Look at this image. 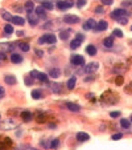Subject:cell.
<instances>
[{
  "mask_svg": "<svg viewBox=\"0 0 132 150\" xmlns=\"http://www.w3.org/2000/svg\"><path fill=\"white\" fill-rule=\"evenodd\" d=\"M57 37L53 33H45L38 38V44H56Z\"/></svg>",
  "mask_w": 132,
  "mask_h": 150,
  "instance_id": "6da1fadb",
  "label": "cell"
},
{
  "mask_svg": "<svg viewBox=\"0 0 132 150\" xmlns=\"http://www.w3.org/2000/svg\"><path fill=\"white\" fill-rule=\"evenodd\" d=\"M73 5H74L73 0H60V1H57V7L60 9H68V8H72Z\"/></svg>",
  "mask_w": 132,
  "mask_h": 150,
  "instance_id": "7a4b0ae2",
  "label": "cell"
},
{
  "mask_svg": "<svg viewBox=\"0 0 132 150\" xmlns=\"http://www.w3.org/2000/svg\"><path fill=\"white\" fill-rule=\"evenodd\" d=\"M129 13L127 11H124V9H121V8H119V9H115V11L111 12V17L112 19H119V17H127Z\"/></svg>",
  "mask_w": 132,
  "mask_h": 150,
  "instance_id": "3957f363",
  "label": "cell"
},
{
  "mask_svg": "<svg viewBox=\"0 0 132 150\" xmlns=\"http://www.w3.org/2000/svg\"><path fill=\"white\" fill-rule=\"evenodd\" d=\"M70 62L73 65H82V64H85V57L81 54H73L70 57Z\"/></svg>",
  "mask_w": 132,
  "mask_h": 150,
  "instance_id": "277c9868",
  "label": "cell"
},
{
  "mask_svg": "<svg viewBox=\"0 0 132 150\" xmlns=\"http://www.w3.org/2000/svg\"><path fill=\"white\" fill-rule=\"evenodd\" d=\"M28 20H29L32 27H36L38 23V15L36 12H28Z\"/></svg>",
  "mask_w": 132,
  "mask_h": 150,
  "instance_id": "5b68a950",
  "label": "cell"
},
{
  "mask_svg": "<svg viewBox=\"0 0 132 150\" xmlns=\"http://www.w3.org/2000/svg\"><path fill=\"white\" fill-rule=\"evenodd\" d=\"M99 68V64L98 62H90V64H87L86 66H85V72L86 73H94V72H97Z\"/></svg>",
  "mask_w": 132,
  "mask_h": 150,
  "instance_id": "8992f818",
  "label": "cell"
},
{
  "mask_svg": "<svg viewBox=\"0 0 132 150\" xmlns=\"http://www.w3.org/2000/svg\"><path fill=\"white\" fill-rule=\"evenodd\" d=\"M64 23L77 24V23H79V17L78 16H74V15H66V16H64Z\"/></svg>",
  "mask_w": 132,
  "mask_h": 150,
  "instance_id": "52a82bcc",
  "label": "cell"
},
{
  "mask_svg": "<svg viewBox=\"0 0 132 150\" xmlns=\"http://www.w3.org/2000/svg\"><path fill=\"white\" fill-rule=\"evenodd\" d=\"M97 21H95L94 19H89L86 21V23L83 24V29H85V31H89V29H93V28H95L97 27Z\"/></svg>",
  "mask_w": 132,
  "mask_h": 150,
  "instance_id": "ba28073f",
  "label": "cell"
},
{
  "mask_svg": "<svg viewBox=\"0 0 132 150\" xmlns=\"http://www.w3.org/2000/svg\"><path fill=\"white\" fill-rule=\"evenodd\" d=\"M76 138L78 139L79 142H85V141H89V139H90V135L87 134V133H85V131H79V133H77Z\"/></svg>",
  "mask_w": 132,
  "mask_h": 150,
  "instance_id": "9c48e42d",
  "label": "cell"
},
{
  "mask_svg": "<svg viewBox=\"0 0 132 150\" xmlns=\"http://www.w3.org/2000/svg\"><path fill=\"white\" fill-rule=\"evenodd\" d=\"M4 81H5V84H8V85H15L16 82H17V80H16V77L13 76V74L4 76Z\"/></svg>",
  "mask_w": 132,
  "mask_h": 150,
  "instance_id": "30bf717a",
  "label": "cell"
},
{
  "mask_svg": "<svg viewBox=\"0 0 132 150\" xmlns=\"http://www.w3.org/2000/svg\"><path fill=\"white\" fill-rule=\"evenodd\" d=\"M107 27H108L107 21H106V20H100V21H98V24H97L95 29H97V31H106V29H107Z\"/></svg>",
  "mask_w": 132,
  "mask_h": 150,
  "instance_id": "8fae6325",
  "label": "cell"
},
{
  "mask_svg": "<svg viewBox=\"0 0 132 150\" xmlns=\"http://www.w3.org/2000/svg\"><path fill=\"white\" fill-rule=\"evenodd\" d=\"M66 106H68L69 110L72 112H79L81 110V106L78 104H74V102H66Z\"/></svg>",
  "mask_w": 132,
  "mask_h": 150,
  "instance_id": "7c38bea8",
  "label": "cell"
},
{
  "mask_svg": "<svg viewBox=\"0 0 132 150\" xmlns=\"http://www.w3.org/2000/svg\"><path fill=\"white\" fill-rule=\"evenodd\" d=\"M11 61H12V62H15V64H19V62L23 61V57H21V54L12 53V54H11Z\"/></svg>",
  "mask_w": 132,
  "mask_h": 150,
  "instance_id": "4fadbf2b",
  "label": "cell"
},
{
  "mask_svg": "<svg viewBox=\"0 0 132 150\" xmlns=\"http://www.w3.org/2000/svg\"><path fill=\"white\" fill-rule=\"evenodd\" d=\"M11 21H12L13 24H16V25H23V24L25 23V21H24V19L21 17V16H13Z\"/></svg>",
  "mask_w": 132,
  "mask_h": 150,
  "instance_id": "5bb4252c",
  "label": "cell"
},
{
  "mask_svg": "<svg viewBox=\"0 0 132 150\" xmlns=\"http://www.w3.org/2000/svg\"><path fill=\"white\" fill-rule=\"evenodd\" d=\"M49 76L53 77V78H57V77L61 76V70L57 69V68H52V69L49 70Z\"/></svg>",
  "mask_w": 132,
  "mask_h": 150,
  "instance_id": "9a60e30c",
  "label": "cell"
},
{
  "mask_svg": "<svg viewBox=\"0 0 132 150\" xmlns=\"http://www.w3.org/2000/svg\"><path fill=\"white\" fill-rule=\"evenodd\" d=\"M103 45H104L106 48H111V46L114 45V37H106L104 40H103Z\"/></svg>",
  "mask_w": 132,
  "mask_h": 150,
  "instance_id": "2e32d148",
  "label": "cell"
},
{
  "mask_svg": "<svg viewBox=\"0 0 132 150\" xmlns=\"http://www.w3.org/2000/svg\"><path fill=\"white\" fill-rule=\"evenodd\" d=\"M36 13L38 15V17H45V16H46L45 8L42 7V5H40V7H37V8H36Z\"/></svg>",
  "mask_w": 132,
  "mask_h": 150,
  "instance_id": "e0dca14e",
  "label": "cell"
},
{
  "mask_svg": "<svg viewBox=\"0 0 132 150\" xmlns=\"http://www.w3.org/2000/svg\"><path fill=\"white\" fill-rule=\"evenodd\" d=\"M70 33H72L70 29H64V31H61V33H60V38L61 40H66V38H69Z\"/></svg>",
  "mask_w": 132,
  "mask_h": 150,
  "instance_id": "ac0fdd59",
  "label": "cell"
},
{
  "mask_svg": "<svg viewBox=\"0 0 132 150\" xmlns=\"http://www.w3.org/2000/svg\"><path fill=\"white\" fill-rule=\"evenodd\" d=\"M86 52L90 54V56H95V54H97V48H95V45H87Z\"/></svg>",
  "mask_w": 132,
  "mask_h": 150,
  "instance_id": "d6986e66",
  "label": "cell"
},
{
  "mask_svg": "<svg viewBox=\"0 0 132 150\" xmlns=\"http://www.w3.org/2000/svg\"><path fill=\"white\" fill-rule=\"evenodd\" d=\"M21 118L24 119V121H26V122H28V121H30V119H32V113L30 112H23L21 113Z\"/></svg>",
  "mask_w": 132,
  "mask_h": 150,
  "instance_id": "ffe728a7",
  "label": "cell"
},
{
  "mask_svg": "<svg viewBox=\"0 0 132 150\" xmlns=\"http://www.w3.org/2000/svg\"><path fill=\"white\" fill-rule=\"evenodd\" d=\"M76 82H77V78L76 77H72V78H69V81H68V88L69 89H73L74 86H76Z\"/></svg>",
  "mask_w": 132,
  "mask_h": 150,
  "instance_id": "44dd1931",
  "label": "cell"
},
{
  "mask_svg": "<svg viewBox=\"0 0 132 150\" xmlns=\"http://www.w3.org/2000/svg\"><path fill=\"white\" fill-rule=\"evenodd\" d=\"M15 45H9V44H0V52H5V50H11Z\"/></svg>",
  "mask_w": 132,
  "mask_h": 150,
  "instance_id": "7402d4cb",
  "label": "cell"
},
{
  "mask_svg": "<svg viewBox=\"0 0 132 150\" xmlns=\"http://www.w3.org/2000/svg\"><path fill=\"white\" fill-rule=\"evenodd\" d=\"M120 125L124 127V129H129V126H131V121H128V119H125V118H121Z\"/></svg>",
  "mask_w": 132,
  "mask_h": 150,
  "instance_id": "603a6c76",
  "label": "cell"
},
{
  "mask_svg": "<svg viewBox=\"0 0 132 150\" xmlns=\"http://www.w3.org/2000/svg\"><path fill=\"white\" fill-rule=\"evenodd\" d=\"M30 94H32V97H33L34 100H38V98H41V97H42L41 92H40V90H37V89L32 90V93H30Z\"/></svg>",
  "mask_w": 132,
  "mask_h": 150,
  "instance_id": "cb8c5ba5",
  "label": "cell"
},
{
  "mask_svg": "<svg viewBox=\"0 0 132 150\" xmlns=\"http://www.w3.org/2000/svg\"><path fill=\"white\" fill-rule=\"evenodd\" d=\"M41 5H42L44 8H45V9H53V7H54L52 1H48V0H45V1H42V3H41Z\"/></svg>",
  "mask_w": 132,
  "mask_h": 150,
  "instance_id": "d4e9b609",
  "label": "cell"
},
{
  "mask_svg": "<svg viewBox=\"0 0 132 150\" xmlns=\"http://www.w3.org/2000/svg\"><path fill=\"white\" fill-rule=\"evenodd\" d=\"M1 16H3L4 20H8V21H11L12 17H13V16H11V13H8V12L4 11V9H1Z\"/></svg>",
  "mask_w": 132,
  "mask_h": 150,
  "instance_id": "484cf974",
  "label": "cell"
},
{
  "mask_svg": "<svg viewBox=\"0 0 132 150\" xmlns=\"http://www.w3.org/2000/svg\"><path fill=\"white\" fill-rule=\"evenodd\" d=\"M25 9L28 12H32L34 9V3L33 1H26L25 3Z\"/></svg>",
  "mask_w": 132,
  "mask_h": 150,
  "instance_id": "4316f807",
  "label": "cell"
},
{
  "mask_svg": "<svg viewBox=\"0 0 132 150\" xmlns=\"http://www.w3.org/2000/svg\"><path fill=\"white\" fill-rule=\"evenodd\" d=\"M81 42H82V41H79V40L74 38V40L72 41V44H70V48H72V49H77V48H79V45H81Z\"/></svg>",
  "mask_w": 132,
  "mask_h": 150,
  "instance_id": "83f0119b",
  "label": "cell"
},
{
  "mask_svg": "<svg viewBox=\"0 0 132 150\" xmlns=\"http://www.w3.org/2000/svg\"><path fill=\"white\" fill-rule=\"evenodd\" d=\"M4 32H5L7 35H11V33H13V27H12L11 24H7V25L4 27Z\"/></svg>",
  "mask_w": 132,
  "mask_h": 150,
  "instance_id": "f1b7e54d",
  "label": "cell"
},
{
  "mask_svg": "<svg viewBox=\"0 0 132 150\" xmlns=\"http://www.w3.org/2000/svg\"><path fill=\"white\" fill-rule=\"evenodd\" d=\"M19 46H20V49L23 50V52H28V50L30 49V46L26 44V42H21V44H19Z\"/></svg>",
  "mask_w": 132,
  "mask_h": 150,
  "instance_id": "f546056e",
  "label": "cell"
},
{
  "mask_svg": "<svg viewBox=\"0 0 132 150\" xmlns=\"http://www.w3.org/2000/svg\"><path fill=\"white\" fill-rule=\"evenodd\" d=\"M86 3H87V0H77L76 5H77L78 8H82L83 5H86Z\"/></svg>",
  "mask_w": 132,
  "mask_h": 150,
  "instance_id": "4dcf8cb0",
  "label": "cell"
},
{
  "mask_svg": "<svg viewBox=\"0 0 132 150\" xmlns=\"http://www.w3.org/2000/svg\"><path fill=\"white\" fill-rule=\"evenodd\" d=\"M38 78L41 81H44V82H48V76L45 73H38Z\"/></svg>",
  "mask_w": 132,
  "mask_h": 150,
  "instance_id": "1f68e13d",
  "label": "cell"
},
{
  "mask_svg": "<svg viewBox=\"0 0 132 150\" xmlns=\"http://www.w3.org/2000/svg\"><path fill=\"white\" fill-rule=\"evenodd\" d=\"M114 36H118V37H123V32L120 29H114Z\"/></svg>",
  "mask_w": 132,
  "mask_h": 150,
  "instance_id": "d6a6232c",
  "label": "cell"
},
{
  "mask_svg": "<svg viewBox=\"0 0 132 150\" xmlns=\"http://www.w3.org/2000/svg\"><path fill=\"white\" fill-rule=\"evenodd\" d=\"M116 20L120 24H127V21H128V20H127V17H119V19H116Z\"/></svg>",
  "mask_w": 132,
  "mask_h": 150,
  "instance_id": "836d02e7",
  "label": "cell"
},
{
  "mask_svg": "<svg viewBox=\"0 0 132 150\" xmlns=\"http://www.w3.org/2000/svg\"><path fill=\"white\" fill-rule=\"evenodd\" d=\"M77 40H79V41H83L85 40V35L83 33H77Z\"/></svg>",
  "mask_w": 132,
  "mask_h": 150,
  "instance_id": "e575fe53",
  "label": "cell"
},
{
  "mask_svg": "<svg viewBox=\"0 0 132 150\" xmlns=\"http://www.w3.org/2000/svg\"><path fill=\"white\" fill-rule=\"evenodd\" d=\"M58 143H60L58 142V139H53L52 143H50V147H57L58 146Z\"/></svg>",
  "mask_w": 132,
  "mask_h": 150,
  "instance_id": "d590c367",
  "label": "cell"
},
{
  "mask_svg": "<svg viewBox=\"0 0 132 150\" xmlns=\"http://www.w3.org/2000/svg\"><path fill=\"white\" fill-rule=\"evenodd\" d=\"M121 137H123V134H121V133H118V134H114L112 135V139H115V141H116V139H120Z\"/></svg>",
  "mask_w": 132,
  "mask_h": 150,
  "instance_id": "8d00e7d4",
  "label": "cell"
},
{
  "mask_svg": "<svg viewBox=\"0 0 132 150\" xmlns=\"http://www.w3.org/2000/svg\"><path fill=\"white\" fill-rule=\"evenodd\" d=\"M123 7L128 8V7H132V1L129 0V1H123Z\"/></svg>",
  "mask_w": 132,
  "mask_h": 150,
  "instance_id": "74e56055",
  "label": "cell"
},
{
  "mask_svg": "<svg viewBox=\"0 0 132 150\" xmlns=\"http://www.w3.org/2000/svg\"><path fill=\"white\" fill-rule=\"evenodd\" d=\"M4 94H5V90H4L3 86H0V98H3Z\"/></svg>",
  "mask_w": 132,
  "mask_h": 150,
  "instance_id": "f35d334b",
  "label": "cell"
},
{
  "mask_svg": "<svg viewBox=\"0 0 132 150\" xmlns=\"http://www.w3.org/2000/svg\"><path fill=\"white\" fill-rule=\"evenodd\" d=\"M102 3L104 4V5H111V4H112V0H102Z\"/></svg>",
  "mask_w": 132,
  "mask_h": 150,
  "instance_id": "ab89813d",
  "label": "cell"
},
{
  "mask_svg": "<svg viewBox=\"0 0 132 150\" xmlns=\"http://www.w3.org/2000/svg\"><path fill=\"white\" fill-rule=\"evenodd\" d=\"M110 115H111V117H119V115H120V112H111Z\"/></svg>",
  "mask_w": 132,
  "mask_h": 150,
  "instance_id": "60d3db41",
  "label": "cell"
},
{
  "mask_svg": "<svg viewBox=\"0 0 132 150\" xmlns=\"http://www.w3.org/2000/svg\"><path fill=\"white\" fill-rule=\"evenodd\" d=\"M95 12L100 15V13H103V8L102 7H97V8H95Z\"/></svg>",
  "mask_w": 132,
  "mask_h": 150,
  "instance_id": "b9f144b4",
  "label": "cell"
},
{
  "mask_svg": "<svg viewBox=\"0 0 132 150\" xmlns=\"http://www.w3.org/2000/svg\"><path fill=\"white\" fill-rule=\"evenodd\" d=\"M58 86H60V85H58V84H54V85H53V86H52V89H53V90H54V92H60V89H58Z\"/></svg>",
  "mask_w": 132,
  "mask_h": 150,
  "instance_id": "7bdbcfd3",
  "label": "cell"
},
{
  "mask_svg": "<svg viewBox=\"0 0 132 150\" xmlns=\"http://www.w3.org/2000/svg\"><path fill=\"white\" fill-rule=\"evenodd\" d=\"M121 82H123V78H121V77L119 76V77H118V80H116V84H118V85H120Z\"/></svg>",
  "mask_w": 132,
  "mask_h": 150,
  "instance_id": "ee69618b",
  "label": "cell"
},
{
  "mask_svg": "<svg viewBox=\"0 0 132 150\" xmlns=\"http://www.w3.org/2000/svg\"><path fill=\"white\" fill-rule=\"evenodd\" d=\"M23 150H36V149H33V147H24Z\"/></svg>",
  "mask_w": 132,
  "mask_h": 150,
  "instance_id": "f6af8a7d",
  "label": "cell"
},
{
  "mask_svg": "<svg viewBox=\"0 0 132 150\" xmlns=\"http://www.w3.org/2000/svg\"><path fill=\"white\" fill-rule=\"evenodd\" d=\"M131 122H132V115H131Z\"/></svg>",
  "mask_w": 132,
  "mask_h": 150,
  "instance_id": "bcb514c9",
  "label": "cell"
},
{
  "mask_svg": "<svg viewBox=\"0 0 132 150\" xmlns=\"http://www.w3.org/2000/svg\"><path fill=\"white\" fill-rule=\"evenodd\" d=\"M17 150H23V149H17Z\"/></svg>",
  "mask_w": 132,
  "mask_h": 150,
  "instance_id": "7dc6e473",
  "label": "cell"
},
{
  "mask_svg": "<svg viewBox=\"0 0 132 150\" xmlns=\"http://www.w3.org/2000/svg\"><path fill=\"white\" fill-rule=\"evenodd\" d=\"M48 1H52V0H48Z\"/></svg>",
  "mask_w": 132,
  "mask_h": 150,
  "instance_id": "c3c4849f",
  "label": "cell"
},
{
  "mask_svg": "<svg viewBox=\"0 0 132 150\" xmlns=\"http://www.w3.org/2000/svg\"><path fill=\"white\" fill-rule=\"evenodd\" d=\"M131 29H132V27H131Z\"/></svg>",
  "mask_w": 132,
  "mask_h": 150,
  "instance_id": "681fc988",
  "label": "cell"
},
{
  "mask_svg": "<svg viewBox=\"0 0 132 150\" xmlns=\"http://www.w3.org/2000/svg\"><path fill=\"white\" fill-rule=\"evenodd\" d=\"M0 118H1V117H0Z\"/></svg>",
  "mask_w": 132,
  "mask_h": 150,
  "instance_id": "f907efd6",
  "label": "cell"
}]
</instances>
